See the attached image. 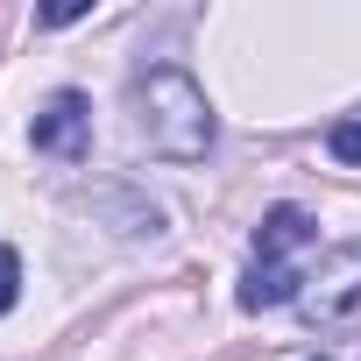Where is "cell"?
<instances>
[{
    "mask_svg": "<svg viewBox=\"0 0 361 361\" xmlns=\"http://www.w3.org/2000/svg\"><path fill=\"white\" fill-rule=\"evenodd\" d=\"M128 106H135V128L142 142L163 156V163H206L220 121H213V99L206 85L185 71V64H156L128 85Z\"/></svg>",
    "mask_w": 361,
    "mask_h": 361,
    "instance_id": "6da1fadb",
    "label": "cell"
},
{
    "mask_svg": "<svg viewBox=\"0 0 361 361\" xmlns=\"http://www.w3.org/2000/svg\"><path fill=\"white\" fill-rule=\"evenodd\" d=\"M298 319L319 333H354L361 326V241H340L333 255H319V269L298 290Z\"/></svg>",
    "mask_w": 361,
    "mask_h": 361,
    "instance_id": "7a4b0ae2",
    "label": "cell"
},
{
    "mask_svg": "<svg viewBox=\"0 0 361 361\" xmlns=\"http://www.w3.org/2000/svg\"><path fill=\"white\" fill-rule=\"evenodd\" d=\"M29 142H36L43 156H57V163H78L85 142H92V106H85V92H50L43 114H36V128H29Z\"/></svg>",
    "mask_w": 361,
    "mask_h": 361,
    "instance_id": "3957f363",
    "label": "cell"
},
{
    "mask_svg": "<svg viewBox=\"0 0 361 361\" xmlns=\"http://www.w3.org/2000/svg\"><path fill=\"white\" fill-rule=\"evenodd\" d=\"M312 241H319V227H312L305 206H269L262 227H255V262H283V269H290V255L312 248Z\"/></svg>",
    "mask_w": 361,
    "mask_h": 361,
    "instance_id": "277c9868",
    "label": "cell"
},
{
    "mask_svg": "<svg viewBox=\"0 0 361 361\" xmlns=\"http://www.w3.org/2000/svg\"><path fill=\"white\" fill-rule=\"evenodd\" d=\"M298 290H305V276L298 269H283V262H255L248 276H241V312H269V305H298Z\"/></svg>",
    "mask_w": 361,
    "mask_h": 361,
    "instance_id": "5b68a950",
    "label": "cell"
},
{
    "mask_svg": "<svg viewBox=\"0 0 361 361\" xmlns=\"http://www.w3.org/2000/svg\"><path fill=\"white\" fill-rule=\"evenodd\" d=\"M15 298H22V255H15L8 241H0V319L15 312Z\"/></svg>",
    "mask_w": 361,
    "mask_h": 361,
    "instance_id": "8992f818",
    "label": "cell"
},
{
    "mask_svg": "<svg viewBox=\"0 0 361 361\" xmlns=\"http://www.w3.org/2000/svg\"><path fill=\"white\" fill-rule=\"evenodd\" d=\"M326 149H333V163H361V114H354V121H333Z\"/></svg>",
    "mask_w": 361,
    "mask_h": 361,
    "instance_id": "52a82bcc",
    "label": "cell"
},
{
    "mask_svg": "<svg viewBox=\"0 0 361 361\" xmlns=\"http://www.w3.org/2000/svg\"><path fill=\"white\" fill-rule=\"evenodd\" d=\"M85 8H78V0H64V8H43V29H64V22H78Z\"/></svg>",
    "mask_w": 361,
    "mask_h": 361,
    "instance_id": "ba28073f",
    "label": "cell"
},
{
    "mask_svg": "<svg viewBox=\"0 0 361 361\" xmlns=\"http://www.w3.org/2000/svg\"><path fill=\"white\" fill-rule=\"evenodd\" d=\"M319 361H326V354H319Z\"/></svg>",
    "mask_w": 361,
    "mask_h": 361,
    "instance_id": "9c48e42d",
    "label": "cell"
}]
</instances>
